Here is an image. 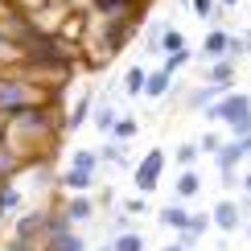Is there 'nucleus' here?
Listing matches in <instances>:
<instances>
[{
  "label": "nucleus",
  "instance_id": "f257e3e1",
  "mask_svg": "<svg viewBox=\"0 0 251 251\" xmlns=\"http://www.w3.org/2000/svg\"><path fill=\"white\" fill-rule=\"evenodd\" d=\"M58 128H62L58 107L37 103V107H25V111H17V116H8L0 124V140L21 156V165H25V156L29 161H50L54 156Z\"/></svg>",
  "mask_w": 251,
  "mask_h": 251
},
{
  "label": "nucleus",
  "instance_id": "f03ea898",
  "mask_svg": "<svg viewBox=\"0 0 251 251\" xmlns=\"http://www.w3.org/2000/svg\"><path fill=\"white\" fill-rule=\"evenodd\" d=\"M62 91L66 87H41V82L29 78V75H0V120L17 116V111H25V107H37V103L58 107Z\"/></svg>",
  "mask_w": 251,
  "mask_h": 251
},
{
  "label": "nucleus",
  "instance_id": "7ed1b4c3",
  "mask_svg": "<svg viewBox=\"0 0 251 251\" xmlns=\"http://www.w3.org/2000/svg\"><path fill=\"white\" fill-rule=\"evenodd\" d=\"M247 111H251V95H247V91H235V87H231V91H223V95H218L210 107L202 111V116L210 120V124H226V128H231V124H235V120H243Z\"/></svg>",
  "mask_w": 251,
  "mask_h": 251
},
{
  "label": "nucleus",
  "instance_id": "20e7f679",
  "mask_svg": "<svg viewBox=\"0 0 251 251\" xmlns=\"http://www.w3.org/2000/svg\"><path fill=\"white\" fill-rule=\"evenodd\" d=\"M165 165H169L165 149H149V152L140 156V165H136V173H132V181H136V190H140V198H144V194H152L156 185H161Z\"/></svg>",
  "mask_w": 251,
  "mask_h": 251
},
{
  "label": "nucleus",
  "instance_id": "39448f33",
  "mask_svg": "<svg viewBox=\"0 0 251 251\" xmlns=\"http://www.w3.org/2000/svg\"><path fill=\"white\" fill-rule=\"evenodd\" d=\"M198 82L231 91V82H235V62H231V58H218V62H210V66H206L202 75H198Z\"/></svg>",
  "mask_w": 251,
  "mask_h": 251
},
{
  "label": "nucleus",
  "instance_id": "423d86ee",
  "mask_svg": "<svg viewBox=\"0 0 251 251\" xmlns=\"http://www.w3.org/2000/svg\"><path fill=\"white\" fill-rule=\"evenodd\" d=\"M46 214L50 210H33V214H25L17 223V243H25V247H33V243H41V231H46Z\"/></svg>",
  "mask_w": 251,
  "mask_h": 251
},
{
  "label": "nucleus",
  "instance_id": "0eeeda50",
  "mask_svg": "<svg viewBox=\"0 0 251 251\" xmlns=\"http://www.w3.org/2000/svg\"><path fill=\"white\" fill-rule=\"evenodd\" d=\"M239 223H243V210H239V202H226V198H223V202H214V210H210V226H218V231L231 235Z\"/></svg>",
  "mask_w": 251,
  "mask_h": 251
},
{
  "label": "nucleus",
  "instance_id": "6e6552de",
  "mask_svg": "<svg viewBox=\"0 0 251 251\" xmlns=\"http://www.w3.org/2000/svg\"><path fill=\"white\" fill-rule=\"evenodd\" d=\"M91 107H95V91H82V95L75 99V107L66 111V120H62V132H78L82 124H87Z\"/></svg>",
  "mask_w": 251,
  "mask_h": 251
},
{
  "label": "nucleus",
  "instance_id": "1a4fd4ad",
  "mask_svg": "<svg viewBox=\"0 0 251 251\" xmlns=\"http://www.w3.org/2000/svg\"><path fill=\"white\" fill-rule=\"evenodd\" d=\"M58 210H62V218H66L70 226H75V223H91V218H95V202H91L87 194H75L66 206H58Z\"/></svg>",
  "mask_w": 251,
  "mask_h": 251
},
{
  "label": "nucleus",
  "instance_id": "9d476101",
  "mask_svg": "<svg viewBox=\"0 0 251 251\" xmlns=\"http://www.w3.org/2000/svg\"><path fill=\"white\" fill-rule=\"evenodd\" d=\"M214 161H218V173H235L239 165L247 161V156H243V149H239L235 140H223V149L214 152Z\"/></svg>",
  "mask_w": 251,
  "mask_h": 251
},
{
  "label": "nucleus",
  "instance_id": "9b49d317",
  "mask_svg": "<svg viewBox=\"0 0 251 251\" xmlns=\"http://www.w3.org/2000/svg\"><path fill=\"white\" fill-rule=\"evenodd\" d=\"M173 190H177V202H190V198H198V194H202V177H198V169H181Z\"/></svg>",
  "mask_w": 251,
  "mask_h": 251
},
{
  "label": "nucleus",
  "instance_id": "f8f14e48",
  "mask_svg": "<svg viewBox=\"0 0 251 251\" xmlns=\"http://www.w3.org/2000/svg\"><path fill=\"white\" fill-rule=\"evenodd\" d=\"M218 95H223V87H206V82H202V87L185 91V107H190V111H206Z\"/></svg>",
  "mask_w": 251,
  "mask_h": 251
},
{
  "label": "nucleus",
  "instance_id": "ddd939ff",
  "mask_svg": "<svg viewBox=\"0 0 251 251\" xmlns=\"http://www.w3.org/2000/svg\"><path fill=\"white\" fill-rule=\"evenodd\" d=\"M226 29H210V33H206V41H202V50H198V54L202 58H210V62H218V58H226Z\"/></svg>",
  "mask_w": 251,
  "mask_h": 251
},
{
  "label": "nucleus",
  "instance_id": "4468645a",
  "mask_svg": "<svg viewBox=\"0 0 251 251\" xmlns=\"http://www.w3.org/2000/svg\"><path fill=\"white\" fill-rule=\"evenodd\" d=\"M181 50H190V46H185V33L173 29V25H165L161 37H156V54H181Z\"/></svg>",
  "mask_w": 251,
  "mask_h": 251
},
{
  "label": "nucleus",
  "instance_id": "2eb2a0df",
  "mask_svg": "<svg viewBox=\"0 0 251 251\" xmlns=\"http://www.w3.org/2000/svg\"><path fill=\"white\" fill-rule=\"evenodd\" d=\"M136 132H140V124H136V116H116V124H111V144H132Z\"/></svg>",
  "mask_w": 251,
  "mask_h": 251
},
{
  "label": "nucleus",
  "instance_id": "dca6fc26",
  "mask_svg": "<svg viewBox=\"0 0 251 251\" xmlns=\"http://www.w3.org/2000/svg\"><path fill=\"white\" fill-rule=\"evenodd\" d=\"M173 91V78L165 75V70H149V78H144V99H165Z\"/></svg>",
  "mask_w": 251,
  "mask_h": 251
},
{
  "label": "nucleus",
  "instance_id": "f3484780",
  "mask_svg": "<svg viewBox=\"0 0 251 251\" xmlns=\"http://www.w3.org/2000/svg\"><path fill=\"white\" fill-rule=\"evenodd\" d=\"M91 185H95V173H87V169H66L62 173V190H70V194H87Z\"/></svg>",
  "mask_w": 251,
  "mask_h": 251
},
{
  "label": "nucleus",
  "instance_id": "a211bd4d",
  "mask_svg": "<svg viewBox=\"0 0 251 251\" xmlns=\"http://www.w3.org/2000/svg\"><path fill=\"white\" fill-rule=\"evenodd\" d=\"M161 226H169V231H185V218H190V210H185V202H173V206H161Z\"/></svg>",
  "mask_w": 251,
  "mask_h": 251
},
{
  "label": "nucleus",
  "instance_id": "6ab92c4d",
  "mask_svg": "<svg viewBox=\"0 0 251 251\" xmlns=\"http://www.w3.org/2000/svg\"><path fill=\"white\" fill-rule=\"evenodd\" d=\"M17 169H21V156L8 149L4 140H0V185H8V181H13V173H17Z\"/></svg>",
  "mask_w": 251,
  "mask_h": 251
},
{
  "label": "nucleus",
  "instance_id": "aec40b11",
  "mask_svg": "<svg viewBox=\"0 0 251 251\" xmlns=\"http://www.w3.org/2000/svg\"><path fill=\"white\" fill-rule=\"evenodd\" d=\"M144 78H149V66H128L124 70V91L136 99V95H144Z\"/></svg>",
  "mask_w": 251,
  "mask_h": 251
},
{
  "label": "nucleus",
  "instance_id": "412c9836",
  "mask_svg": "<svg viewBox=\"0 0 251 251\" xmlns=\"http://www.w3.org/2000/svg\"><path fill=\"white\" fill-rule=\"evenodd\" d=\"M111 251H144V235H140V231H120V235H111Z\"/></svg>",
  "mask_w": 251,
  "mask_h": 251
},
{
  "label": "nucleus",
  "instance_id": "4be33fe9",
  "mask_svg": "<svg viewBox=\"0 0 251 251\" xmlns=\"http://www.w3.org/2000/svg\"><path fill=\"white\" fill-rule=\"evenodd\" d=\"M91 116H95V128H99V132H111V124H116V107L99 99L95 107H91Z\"/></svg>",
  "mask_w": 251,
  "mask_h": 251
},
{
  "label": "nucleus",
  "instance_id": "5701e85b",
  "mask_svg": "<svg viewBox=\"0 0 251 251\" xmlns=\"http://www.w3.org/2000/svg\"><path fill=\"white\" fill-rule=\"evenodd\" d=\"M198 156H202V152H198V144L194 140H181V144H177V152H173V161L181 165V169H194Z\"/></svg>",
  "mask_w": 251,
  "mask_h": 251
},
{
  "label": "nucleus",
  "instance_id": "b1692460",
  "mask_svg": "<svg viewBox=\"0 0 251 251\" xmlns=\"http://www.w3.org/2000/svg\"><path fill=\"white\" fill-rule=\"evenodd\" d=\"M99 161H103V156H99V149H78V152H75V165H70V169H87V173H95V169H99Z\"/></svg>",
  "mask_w": 251,
  "mask_h": 251
},
{
  "label": "nucleus",
  "instance_id": "393cba45",
  "mask_svg": "<svg viewBox=\"0 0 251 251\" xmlns=\"http://www.w3.org/2000/svg\"><path fill=\"white\" fill-rule=\"evenodd\" d=\"M185 62H194V50H181V54H165V58H161V70H165V75L173 78L177 70L185 66Z\"/></svg>",
  "mask_w": 251,
  "mask_h": 251
},
{
  "label": "nucleus",
  "instance_id": "a878e982",
  "mask_svg": "<svg viewBox=\"0 0 251 251\" xmlns=\"http://www.w3.org/2000/svg\"><path fill=\"white\" fill-rule=\"evenodd\" d=\"M185 8H190L198 21H214V17H218V0H190Z\"/></svg>",
  "mask_w": 251,
  "mask_h": 251
},
{
  "label": "nucleus",
  "instance_id": "bb28decb",
  "mask_svg": "<svg viewBox=\"0 0 251 251\" xmlns=\"http://www.w3.org/2000/svg\"><path fill=\"white\" fill-rule=\"evenodd\" d=\"M198 144V152H218V149H223V132H202V140H194Z\"/></svg>",
  "mask_w": 251,
  "mask_h": 251
},
{
  "label": "nucleus",
  "instance_id": "cd10ccee",
  "mask_svg": "<svg viewBox=\"0 0 251 251\" xmlns=\"http://www.w3.org/2000/svg\"><path fill=\"white\" fill-rule=\"evenodd\" d=\"M13 62H21V54H17V46H13V41L0 33V66H13Z\"/></svg>",
  "mask_w": 251,
  "mask_h": 251
},
{
  "label": "nucleus",
  "instance_id": "c85d7f7f",
  "mask_svg": "<svg viewBox=\"0 0 251 251\" xmlns=\"http://www.w3.org/2000/svg\"><path fill=\"white\" fill-rule=\"evenodd\" d=\"M251 132V111H247V116L243 120H235L231 124V128H226V140H243V136Z\"/></svg>",
  "mask_w": 251,
  "mask_h": 251
},
{
  "label": "nucleus",
  "instance_id": "c756f323",
  "mask_svg": "<svg viewBox=\"0 0 251 251\" xmlns=\"http://www.w3.org/2000/svg\"><path fill=\"white\" fill-rule=\"evenodd\" d=\"M124 210H128V214H144V210H149V202L136 194V198H128V202H124Z\"/></svg>",
  "mask_w": 251,
  "mask_h": 251
},
{
  "label": "nucleus",
  "instance_id": "7c9ffc66",
  "mask_svg": "<svg viewBox=\"0 0 251 251\" xmlns=\"http://www.w3.org/2000/svg\"><path fill=\"white\" fill-rule=\"evenodd\" d=\"M62 4H66L70 13H91V8H95V0H62Z\"/></svg>",
  "mask_w": 251,
  "mask_h": 251
},
{
  "label": "nucleus",
  "instance_id": "2f4dec72",
  "mask_svg": "<svg viewBox=\"0 0 251 251\" xmlns=\"http://www.w3.org/2000/svg\"><path fill=\"white\" fill-rule=\"evenodd\" d=\"M218 181H223V190H235L239 185V169L235 173H218Z\"/></svg>",
  "mask_w": 251,
  "mask_h": 251
},
{
  "label": "nucleus",
  "instance_id": "473e14b6",
  "mask_svg": "<svg viewBox=\"0 0 251 251\" xmlns=\"http://www.w3.org/2000/svg\"><path fill=\"white\" fill-rule=\"evenodd\" d=\"M239 185H243V194L251 198V169H243V173H239Z\"/></svg>",
  "mask_w": 251,
  "mask_h": 251
},
{
  "label": "nucleus",
  "instance_id": "72a5a7b5",
  "mask_svg": "<svg viewBox=\"0 0 251 251\" xmlns=\"http://www.w3.org/2000/svg\"><path fill=\"white\" fill-rule=\"evenodd\" d=\"M235 144H239V149H243V156H251V132L243 136V140H235Z\"/></svg>",
  "mask_w": 251,
  "mask_h": 251
},
{
  "label": "nucleus",
  "instance_id": "f704fd0d",
  "mask_svg": "<svg viewBox=\"0 0 251 251\" xmlns=\"http://www.w3.org/2000/svg\"><path fill=\"white\" fill-rule=\"evenodd\" d=\"M239 41H243V54H251V29H247V33L239 37Z\"/></svg>",
  "mask_w": 251,
  "mask_h": 251
},
{
  "label": "nucleus",
  "instance_id": "c9c22d12",
  "mask_svg": "<svg viewBox=\"0 0 251 251\" xmlns=\"http://www.w3.org/2000/svg\"><path fill=\"white\" fill-rule=\"evenodd\" d=\"M239 4V0H218V8H235Z\"/></svg>",
  "mask_w": 251,
  "mask_h": 251
},
{
  "label": "nucleus",
  "instance_id": "e433bc0d",
  "mask_svg": "<svg viewBox=\"0 0 251 251\" xmlns=\"http://www.w3.org/2000/svg\"><path fill=\"white\" fill-rule=\"evenodd\" d=\"M161 251H181V247H177V243H165V247H161Z\"/></svg>",
  "mask_w": 251,
  "mask_h": 251
},
{
  "label": "nucleus",
  "instance_id": "4c0bfd02",
  "mask_svg": "<svg viewBox=\"0 0 251 251\" xmlns=\"http://www.w3.org/2000/svg\"><path fill=\"white\" fill-rule=\"evenodd\" d=\"M4 214H8V210H4V202H0V218H4Z\"/></svg>",
  "mask_w": 251,
  "mask_h": 251
},
{
  "label": "nucleus",
  "instance_id": "58836bf2",
  "mask_svg": "<svg viewBox=\"0 0 251 251\" xmlns=\"http://www.w3.org/2000/svg\"><path fill=\"white\" fill-rule=\"evenodd\" d=\"M99 251H111V243H107V247H99Z\"/></svg>",
  "mask_w": 251,
  "mask_h": 251
},
{
  "label": "nucleus",
  "instance_id": "ea45409f",
  "mask_svg": "<svg viewBox=\"0 0 251 251\" xmlns=\"http://www.w3.org/2000/svg\"><path fill=\"white\" fill-rule=\"evenodd\" d=\"M0 17H4V4H0Z\"/></svg>",
  "mask_w": 251,
  "mask_h": 251
},
{
  "label": "nucleus",
  "instance_id": "a19ab883",
  "mask_svg": "<svg viewBox=\"0 0 251 251\" xmlns=\"http://www.w3.org/2000/svg\"><path fill=\"white\" fill-rule=\"evenodd\" d=\"M0 4H4V8H8V0H0Z\"/></svg>",
  "mask_w": 251,
  "mask_h": 251
},
{
  "label": "nucleus",
  "instance_id": "79ce46f5",
  "mask_svg": "<svg viewBox=\"0 0 251 251\" xmlns=\"http://www.w3.org/2000/svg\"><path fill=\"white\" fill-rule=\"evenodd\" d=\"M247 235H251V223H247Z\"/></svg>",
  "mask_w": 251,
  "mask_h": 251
},
{
  "label": "nucleus",
  "instance_id": "37998d69",
  "mask_svg": "<svg viewBox=\"0 0 251 251\" xmlns=\"http://www.w3.org/2000/svg\"><path fill=\"white\" fill-rule=\"evenodd\" d=\"M181 4H190V0H181Z\"/></svg>",
  "mask_w": 251,
  "mask_h": 251
}]
</instances>
